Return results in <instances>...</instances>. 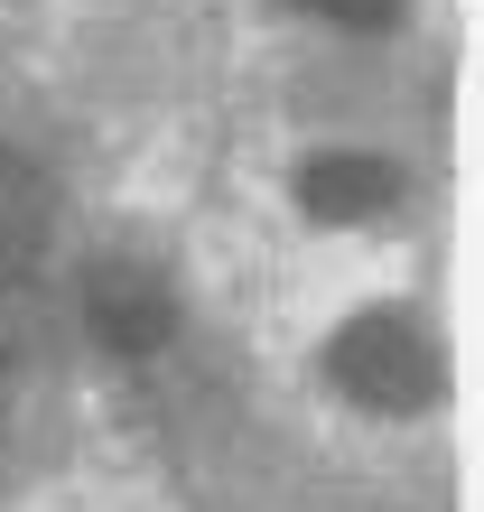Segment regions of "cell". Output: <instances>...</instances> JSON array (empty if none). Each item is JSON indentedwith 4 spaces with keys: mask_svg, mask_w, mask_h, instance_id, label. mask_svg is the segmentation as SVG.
<instances>
[{
    "mask_svg": "<svg viewBox=\"0 0 484 512\" xmlns=\"http://www.w3.org/2000/svg\"><path fill=\"white\" fill-rule=\"evenodd\" d=\"M298 10H317V19H336V28H382L401 0H298Z\"/></svg>",
    "mask_w": 484,
    "mask_h": 512,
    "instance_id": "obj_5",
    "label": "cell"
},
{
    "mask_svg": "<svg viewBox=\"0 0 484 512\" xmlns=\"http://www.w3.org/2000/svg\"><path fill=\"white\" fill-rule=\"evenodd\" d=\"M326 373H336V391H354V401H373V410H410L419 391H429V345H419L401 317H354L345 336L326 345Z\"/></svg>",
    "mask_w": 484,
    "mask_h": 512,
    "instance_id": "obj_1",
    "label": "cell"
},
{
    "mask_svg": "<svg viewBox=\"0 0 484 512\" xmlns=\"http://www.w3.org/2000/svg\"><path fill=\"white\" fill-rule=\"evenodd\" d=\"M298 205H308L317 224H363L391 205V168L363 159V149H336V159H308V177H298Z\"/></svg>",
    "mask_w": 484,
    "mask_h": 512,
    "instance_id": "obj_3",
    "label": "cell"
},
{
    "mask_svg": "<svg viewBox=\"0 0 484 512\" xmlns=\"http://www.w3.org/2000/svg\"><path fill=\"white\" fill-rule=\"evenodd\" d=\"M38 233H47V187L19 159H0V289L38 261Z\"/></svg>",
    "mask_w": 484,
    "mask_h": 512,
    "instance_id": "obj_4",
    "label": "cell"
},
{
    "mask_svg": "<svg viewBox=\"0 0 484 512\" xmlns=\"http://www.w3.org/2000/svg\"><path fill=\"white\" fill-rule=\"evenodd\" d=\"M94 336L112 354H159L177 336V298L159 289V270H140V261L94 270Z\"/></svg>",
    "mask_w": 484,
    "mask_h": 512,
    "instance_id": "obj_2",
    "label": "cell"
}]
</instances>
